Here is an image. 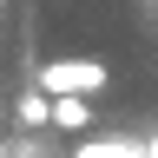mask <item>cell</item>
<instances>
[{
  "mask_svg": "<svg viewBox=\"0 0 158 158\" xmlns=\"http://www.w3.org/2000/svg\"><path fill=\"white\" fill-rule=\"evenodd\" d=\"M145 152H152V158H158V138H145Z\"/></svg>",
  "mask_w": 158,
  "mask_h": 158,
  "instance_id": "obj_5",
  "label": "cell"
},
{
  "mask_svg": "<svg viewBox=\"0 0 158 158\" xmlns=\"http://www.w3.org/2000/svg\"><path fill=\"white\" fill-rule=\"evenodd\" d=\"M106 86H112V66H106V59H46V66H40V92H46V99H59V92L92 99Z\"/></svg>",
  "mask_w": 158,
  "mask_h": 158,
  "instance_id": "obj_1",
  "label": "cell"
},
{
  "mask_svg": "<svg viewBox=\"0 0 158 158\" xmlns=\"http://www.w3.org/2000/svg\"><path fill=\"white\" fill-rule=\"evenodd\" d=\"M73 158H152L145 138H79Z\"/></svg>",
  "mask_w": 158,
  "mask_h": 158,
  "instance_id": "obj_2",
  "label": "cell"
},
{
  "mask_svg": "<svg viewBox=\"0 0 158 158\" xmlns=\"http://www.w3.org/2000/svg\"><path fill=\"white\" fill-rule=\"evenodd\" d=\"M86 118H92V106H86V99H73V92H59V99H53V118H46V125H66V132H79Z\"/></svg>",
  "mask_w": 158,
  "mask_h": 158,
  "instance_id": "obj_3",
  "label": "cell"
},
{
  "mask_svg": "<svg viewBox=\"0 0 158 158\" xmlns=\"http://www.w3.org/2000/svg\"><path fill=\"white\" fill-rule=\"evenodd\" d=\"M46 118H53V99L46 92H27V99H20V125H46Z\"/></svg>",
  "mask_w": 158,
  "mask_h": 158,
  "instance_id": "obj_4",
  "label": "cell"
}]
</instances>
